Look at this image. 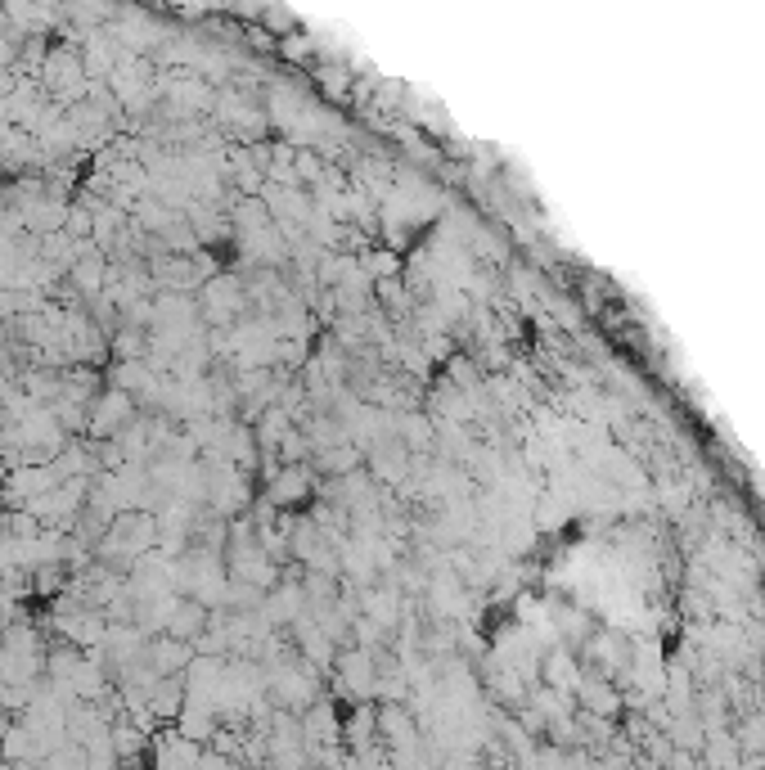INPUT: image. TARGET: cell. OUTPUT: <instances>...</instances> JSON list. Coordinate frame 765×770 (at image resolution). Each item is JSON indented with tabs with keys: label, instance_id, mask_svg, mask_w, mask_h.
<instances>
[{
	"label": "cell",
	"instance_id": "7a4b0ae2",
	"mask_svg": "<svg viewBox=\"0 0 765 770\" xmlns=\"http://www.w3.org/2000/svg\"><path fill=\"white\" fill-rule=\"evenodd\" d=\"M203 626V608L198 604H180V608H171V617H167V631L176 635V640H189V635Z\"/></svg>",
	"mask_w": 765,
	"mask_h": 770
},
{
	"label": "cell",
	"instance_id": "6da1fadb",
	"mask_svg": "<svg viewBox=\"0 0 765 770\" xmlns=\"http://www.w3.org/2000/svg\"><path fill=\"white\" fill-rule=\"evenodd\" d=\"M131 397L126 392H108L104 401H99V415L90 419V428L95 433H113V428H122V424H131Z\"/></svg>",
	"mask_w": 765,
	"mask_h": 770
}]
</instances>
